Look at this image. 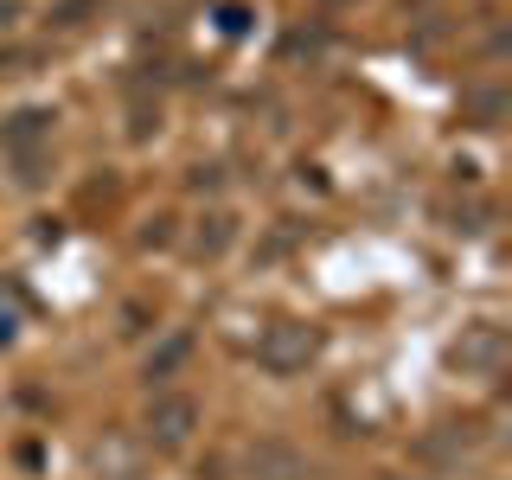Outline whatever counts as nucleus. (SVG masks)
<instances>
[{
	"instance_id": "nucleus-1",
	"label": "nucleus",
	"mask_w": 512,
	"mask_h": 480,
	"mask_svg": "<svg viewBox=\"0 0 512 480\" xmlns=\"http://www.w3.org/2000/svg\"><path fill=\"white\" fill-rule=\"evenodd\" d=\"M314 327H301V320H276V327L256 340V365L263 372H276V378H288V372H301V365L314 359Z\"/></svg>"
},
{
	"instance_id": "nucleus-5",
	"label": "nucleus",
	"mask_w": 512,
	"mask_h": 480,
	"mask_svg": "<svg viewBox=\"0 0 512 480\" xmlns=\"http://www.w3.org/2000/svg\"><path fill=\"white\" fill-rule=\"evenodd\" d=\"M205 224H212V231H199V250H205V256H218L224 244H231V218L218 212V218H205Z\"/></svg>"
},
{
	"instance_id": "nucleus-3",
	"label": "nucleus",
	"mask_w": 512,
	"mask_h": 480,
	"mask_svg": "<svg viewBox=\"0 0 512 480\" xmlns=\"http://www.w3.org/2000/svg\"><path fill=\"white\" fill-rule=\"evenodd\" d=\"M250 474H256V480H295V474H301V461L288 455V448L263 442V448H256V455H250Z\"/></svg>"
},
{
	"instance_id": "nucleus-2",
	"label": "nucleus",
	"mask_w": 512,
	"mask_h": 480,
	"mask_svg": "<svg viewBox=\"0 0 512 480\" xmlns=\"http://www.w3.org/2000/svg\"><path fill=\"white\" fill-rule=\"evenodd\" d=\"M192 423H199V404H192V397H154L148 404V436L154 442H186Z\"/></svg>"
},
{
	"instance_id": "nucleus-4",
	"label": "nucleus",
	"mask_w": 512,
	"mask_h": 480,
	"mask_svg": "<svg viewBox=\"0 0 512 480\" xmlns=\"http://www.w3.org/2000/svg\"><path fill=\"white\" fill-rule=\"evenodd\" d=\"M186 352H192V340H186V333H173V340H167V346H160L154 359H148V378H173V372L186 365Z\"/></svg>"
}]
</instances>
